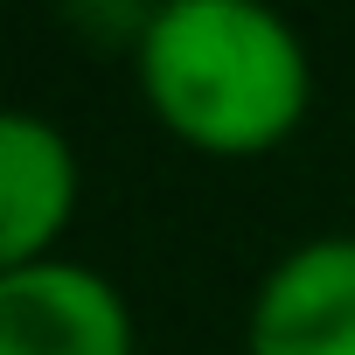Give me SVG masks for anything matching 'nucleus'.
I'll return each mask as SVG.
<instances>
[{"mask_svg":"<svg viewBox=\"0 0 355 355\" xmlns=\"http://www.w3.org/2000/svg\"><path fill=\"white\" fill-rule=\"evenodd\" d=\"M70 216H77L70 139L35 112H8L0 119V272L56 258Z\"/></svg>","mask_w":355,"mask_h":355,"instance_id":"nucleus-4","label":"nucleus"},{"mask_svg":"<svg viewBox=\"0 0 355 355\" xmlns=\"http://www.w3.org/2000/svg\"><path fill=\"white\" fill-rule=\"evenodd\" d=\"M132 77L174 139L216 160L272 153L313 105L300 28L258 0H160L132 42Z\"/></svg>","mask_w":355,"mask_h":355,"instance_id":"nucleus-1","label":"nucleus"},{"mask_svg":"<svg viewBox=\"0 0 355 355\" xmlns=\"http://www.w3.org/2000/svg\"><path fill=\"white\" fill-rule=\"evenodd\" d=\"M0 355H132V306L77 258L0 272Z\"/></svg>","mask_w":355,"mask_h":355,"instance_id":"nucleus-2","label":"nucleus"},{"mask_svg":"<svg viewBox=\"0 0 355 355\" xmlns=\"http://www.w3.org/2000/svg\"><path fill=\"white\" fill-rule=\"evenodd\" d=\"M244 355H355V237H313L258 279Z\"/></svg>","mask_w":355,"mask_h":355,"instance_id":"nucleus-3","label":"nucleus"}]
</instances>
